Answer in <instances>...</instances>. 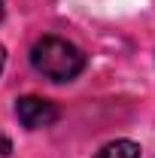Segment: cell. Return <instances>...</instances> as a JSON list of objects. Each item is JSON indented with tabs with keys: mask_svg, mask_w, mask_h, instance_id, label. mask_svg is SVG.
Returning <instances> with one entry per match:
<instances>
[{
	"mask_svg": "<svg viewBox=\"0 0 155 158\" xmlns=\"http://www.w3.org/2000/svg\"><path fill=\"white\" fill-rule=\"evenodd\" d=\"M9 155H12V143L6 134H0V158H9Z\"/></svg>",
	"mask_w": 155,
	"mask_h": 158,
	"instance_id": "obj_4",
	"label": "cell"
},
{
	"mask_svg": "<svg viewBox=\"0 0 155 158\" xmlns=\"http://www.w3.org/2000/svg\"><path fill=\"white\" fill-rule=\"evenodd\" d=\"M94 158H140V146L134 140H116V143H107Z\"/></svg>",
	"mask_w": 155,
	"mask_h": 158,
	"instance_id": "obj_3",
	"label": "cell"
},
{
	"mask_svg": "<svg viewBox=\"0 0 155 158\" xmlns=\"http://www.w3.org/2000/svg\"><path fill=\"white\" fill-rule=\"evenodd\" d=\"M0 21H3V0H0Z\"/></svg>",
	"mask_w": 155,
	"mask_h": 158,
	"instance_id": "obj_6",
	"label": "cell"
},
{
	"mask_svg": "<svg viewBox=\"0 0 155 158\" xmlns=\"http://www.w3.org/2000/svg\"><path fill=\"white\" fill-rule=\"evenodd\" d=\"M3 64H6V52H3V46H0V73H3Z\"/></svg>",
	"mask_w": 155,
	"mask_h": 158,
	"instance_id": "obj_5",
	"label": "cell"
},
{
	"mask_svg": "<svg viewBox=\"0 0 155 158\" xmlns=\"http://www.w3.org/2000/svg\"><path fill=\"white\" fill-rule=\"evenodd\" d=\"M15 116H19V122L27 131H40V128H52L61 118V110L52 100L37 98V94H27V98L15 100Z\"/></svg>",
	"mask_w": 155,
	"mask_h": 158,
	"instance_id": "obj_2",
	"label": "cell"
},
{
	"mask_svg": "<svg viewBox=\"0 0 155 158\" xmlns=\"http://www.w3.org/2000/svg\"><path fill=\"white\" fill-rule=\"evenodd\" d=\"M31 64L40 76L52 82H70L85 70V55L64 37H43L31 49Z\"/></svg>",
	"mask_w": 155,
	"mask_h": 158,
	"instance_id": "obj_1",
	"label": "cell"
}]
</instances>
